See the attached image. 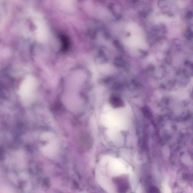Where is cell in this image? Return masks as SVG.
I'll return each instance as SVG.
<instances>
[{"label":"cell","instance_id":"1","mask_svg":"<svg viewBox=\"0 0 193 193\" xmlns=\"http://www.w3.org/2000/svg\"><path fill=\"white\" fill-rule=\"evenodd\" d=\"M124 179L120 178L118 179L117 181V184L118 186L119 190V192L121 191V192H125V191L128 189V185L127 181L123 180Z\"/></svg>","mask_w":193,"mask_h":193},{"label":"cell","instance_id":"2","mask_svg":"<svg viewBox=\"0 0 193 193\" xmlns=\"http://www.w3.org/2000/svg\"><path fill=\"white\" fill-rule=\"evenodd\" d=\"M110 101L112 106L114 108L122 107L124 105L122 100L119 97H112L110 99Z\"/></svg>","mask_w":193,"mask_h":193}]
</instances>
